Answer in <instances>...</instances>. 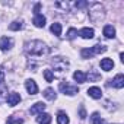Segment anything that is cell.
Listing matches in <instances>:
<instances>
[{"label": "cell", "mask_w": 124, "mask_h": 124, "mask_svg": "<svg viewBox=\"0 0 124 124\" xmlns=\"http://www.w3.org/2000/svg\"><path fill=\"white\" fill-rule=\"evenodd\" d=\"M6 101H8V104H9L10 107H15V105L19 104V101H21V95H19L18 92H12V93L8 95Z\"/></svg>", "instance_id": "7"}, {"label": "cell", "mask_w": 124, "mask_h": 124, "mask_svg": "<svg viewBox=\"0 0 124 124\" xmlns=\"http://www.w3.org/2000/svg\"><path fill=\"white\" fill-rule=\"evenodd\" d=\"M57 123L58 124H69V117L64 111H58L57 114Z\"/></svg>", "instance_id": "16"}, {"label": "cell", "mask_w": 124, "mask_h": 124, "mask_svg": "<svg viewBox=\"0 0 124 124\" xmlns=\"http://www.w3.org/2000/svg\"><path fill=\"white\" fill-rule=\"evenodd\" d=\"M44 109H45V104H44V102H37V104H34V105L31 107L29 112L35 115V114H41Z\"/></svg>", "instance_id": "9"}, {"label": "cell", "mask_w": 124, "mask_h": 124, "mask_svg": "<svg viewBox=\"0 0 124 124\" xmlns=\"http://www.w3.org/2000/svg\"><path fill=\"white\" fill-rule=\"evenodd\" d=\"M93 29L92 28H83V29H80L79 31V35L83 38V39H91V38H93Z\"/></svg>", "instance_id": "13"}, {"label": "cell", "mask_w": 124, "mask_h": 124, "mask_svg": "<svg viewBox=\"0 0 124 124\" xmlns=\"http://www.w3.org/2000/svg\"><path fill=\"white\" fill-rule=\"evenodd\" d=\"M0 85H5V70L2 67H0Z\"/></svg>", "instance_id": "25"}, {"label": "cell", "mask_w": 124, "mask_h": 124, "mask_svg": "<svg viewBox=\"0 0 124 124\" xmlns=\"http://www.w3.org/2000/svg\"><path fill=\"white\" fill-rule=\"evenodd\" d=\"M91 123H92V124H105V121L99 117L98 112H93V114L91 115Z\"/></svg>", "instance_id": "20"}, {"label": "cell", "mask_w": 124, "mask_h": 124, "mask_svg": "<svg viewBox=\"0 0 124 124\" xmlns=\"http://www.w3.org/2000/svg\"><path fill=\"white\" fill-rule=\"evenodd\" d=\"M32 23H34L37 28H44V26H45V18H44L41 13H38V15H35V16H34Z\"/></svg>", "instance_id": "11"}, {"label": "cell", "mask_w": 124, "mask_h": 124, "mask_svg": "<svg viewBox=\"0 0 124 124\" xmlns=\"http://www.w3.org/2000/svg\"><path fill=\"white\" fill-rule=\"evenodd\" d=\"M13 47V39L9 37H2L0 38V50L2 51H8Z\"/></svg>", "instance_id": "5"}, {"label": "cell", "mask_w": 124, "mask_h": 124, "mask_svg": "<svg viewBox=\"0 0 124 124\" xmlns=\"http://www.w3.org/2000/svg\"><path fill=\"white\" fill-rule=\"evenodd\" d=\"M25 88H26V91H28L29 95H37L38 93V86H37L35 80H32V79H29V80L25 82Z\"/></svg>", "instance_id": "6"}, {"label": "cell", "mask_w": 124, "mask_h": 124, "mask_svg": "<svg viewBox=\"0 0 124 124\" xmlns=\"http://www.w3.org/2000/svg\"><path fill=\"white\" fill-rule=\"evenodd\" d=\"M39 9H41V3H37V5H35V8H34V13H35V15H38V13H39Z\"/></svg>", "instance_id": "28"}, {"label": "cell", "mask_w": 124, "mask_h": 124, "mask_svg": "<svg viewBox=\"0 0 124 124\" xmlns=\"http://www.w3.org/2000/svg\"><path fill=\"white\" fill-rule=\"evenodd\" d=\"M60 91L63 92L64 95H76L79 92V88L75 85H69L67 82H60Z\"/></svg>", "instance_id": "4"}, {"label": "cell", "mask_w": 124, "mask_h": 124, "mask_svg": "<svg viewBox=\"0 0 124 124\" xmlns=\"http://www.w3.org/2000/svg\"><path fill=\"white\" fill-rule=\"evenodd\" d=\"M25 53L26 55L34 60V58H44L45 55H48L50 48L42 42V41H29L25 44Z\"/></svg>", "instance_id": "1"}, {"label": "cell", "mask_w": 124, "mask_h": 124, "mask_svg": "<svg viewBox=\"0 0 124 124\" xmlns=\"http://www.w3.org/2000/svg\"><path fill=\"white\" fill-rule=\"evenodd\" d=\"M76 35H78V29L70 28V29L67 31V39H73V38H76Z\"/></svg>", "instance_id": "24"}, {"label": "cell", "mask_w": 124, "mask_h": 124, "mask_svg": "<svg viewBox=\"0 0 124 124\" xmlns=\"http://www.w3.org/2000/svg\"><path fill=\"white\" fill-rule=\"evenodd\" d=\"M53 67H54V70L55 72H58V73H61V72H64L67 67H69V61L66 60V58H63V57H55L53 61Z\"/></svg>", "instance_id": "3"}, {"label": "cell", "mask_w": 124, "mask_h": 124, "mask_svg": "<svg viewBox=\"0 0 124 124\" xmlns=\"http://www.w3.org/2000/svg\"><path fill=\"white\" fill-rule=\"evenodd\" d=\"M22 21H15V22H12L10 25H9V29L10 31H19V29H22Z\"/></svg>", "instance_id": "21"}, {"label": "cell", "mask_w": 124, "mask_h": 124, "mask_svg": "<svg viewBox=\"0 0 124 124\" xmlns=\"http://www.w3.org/2000/svg\"><path fill=\"white\" fill-rule=\"evenodd\" d=\"M105 51H107V47H105V45L96 44V45H93V47H91V48H83V50L80 51V54H82L83 58H92L95 54H101V53H105Z\"/></svg>", "instance_id": "2"}, {"label": "cell", "mask_w": 124, "mask_h": 124, "mask_svg": "<svg viewBox=\"0 0 124 124\" xmlns=\"http://www.w3.org/2000/svg\"><path fill=\"white\" fill-rule=\"evenodd\" d=\"M44 78H45V80L47 82H53V79H54V73L51 72V70H44Z\"/></svg>", "instance_id": "23"}, {"label": "cell", "mask_w": 124, "mask_h": 124, "mask_svg": "<svg viewBox=\"0 0 124 124\" xmlns=\"http://www.w3.org/2000/svg\"><path fill=\"white\" fill-rule=\"evenodd\" d=\"M88 95H89L91 98H93V99H99V98L102 96V91H101L99 88L93 86V88H89V89H88Z\"/></svg>", "instance_id": "14"}, {"label": "cell", "mask_w": 124, "mask_h": 124, "mask_svg": "<svg viewBox=\"0 0 124 124\" xmlns=\"http://www.w3.org/2000/svg\"><path fill=\"white\" fill-rule=\"evenodd\" d=\"M111 82H112V86H114V88L121 89V88L124 86V76H123L121 73H118V75H117V76L111 80Z\"/></svg>", "instance_id": "8"}, {"label": "cell", "mask_w": 124, "mask_h": 124, "mask_svg": "<svg viewBox=\"0 0 124 124\" xmlns=\"http://www.w3.org/2000/svg\"><path fill=\"white\" fill-rule=\"evenodd\" d=\"M42 95H44V98L45 99H48V101H54L55 99V92H54V89H51V88H47L44 92H42Z\"/></svg>", "instance_id": "18"}, {"label": "cell", "mask_w": 124, "mask_h": 124, "mask_svg": "<svg viewBox=\"0 0 124 124\" xmlns=\"http://www.w3.org/2000/svg\"><path fill=\"white\" fill-rule=\"evenodd\" d=\"M37 123L38 124H50L51 123V115L50 114H45V112H41L37 117Z\"/></svg>", "instance_id": "15"}, {"label": "cell", "mask_w": 124, "mask_h": 124, "mask_svg": "<svg viewBox=\"0 0 124 124\" xmlns=\"http://www.w3.org/2000/svg\"><path fill=\"white\" fill-rule=\"evenodd\" d=\"M102 34H104L105 38H114V37H115V28H114L112 25H105Z\"/></svg>", "instance_id": "12"}, {"label": "cell", "mask_w": 124, "mask_h": 124, "mask_svg": "<svg viewBox=\"0 0 124 124\" xmlns=\"http://www.w3.org/2000/svg\"><path fill=\"white\" fill-rule=\"evenodd\" d=\"M51 32H53L54 35L60 37V35H61V25H60V23H53V25H51Z\"/></svg>", "instance_id": "22"}, {"label": "cell", "mask_w": 124, "mask_h": 124, "mask_svg": "<svg viewBox=\"0 0 124 124\" xmlns=\"http://www.w3.org/2000/svg\"><path fill=\"white\" fill-rule=\"evenodd\" d=\"M79 115H80V118H82V120H85V118H86V111H85V108H83V107H80V109H79Z\"/></svg>", "instance_id": "26"}, {"label": "cell", "mask_w": 124, "mask_h": 124, "mask_svg": "<svg viewBox=\"0 0 124 124\" xmlns=\"http://www.w3.org/2000/svg\"><path fill=\"white\" fill-rule=\"evenodd\" d=\"M22 123H23V120L18 115H10L6 121V124H22Z\"/></svg>", "instance_id": "19"}, {"label": "cell", "mask_w": 124, "mask_h": 124, "mask_svg": "<svg viewBox=\"0 0 124 124\" xmlns=\"http://www.w3.org/2000/svg\"><path fill=\"white\" fill-rule=\"evenodd\" d=\"M73 79H75L76 82H79V83H85L88 78H86V75H85L83 72L78 70V72H75V73H73Z\"/></svg>", "instance_id": "17"}, {"label": "cell", "mask_w": 124, "mask_h": 124, "mask_svg": "<svg viewBox=\"0 0 124 124\" xmlns=\"http://www.w3.org/2000/svg\"><path fill=\"white\" fill-rule=\"evenodd\" d=\"M75 6H76V8H85V6H88V3H86V2H76Z\"/></svg>", "instance_id": "27"}, {"label": "cell", "mask_w": 124, "mask_h": 124, "mask_svg": "<svg viewBox=\"0 0 124 124\" xmlns=\"http://www.w3.org/2000/svg\"><path fill=\"white\" fill-rule=\"evenodd\" d=\"M112 67H114V61H112L111 58H102V60H101V69H102V70L109 72Z\"/></svg>", "instance_id": "10"}]
</instances>
